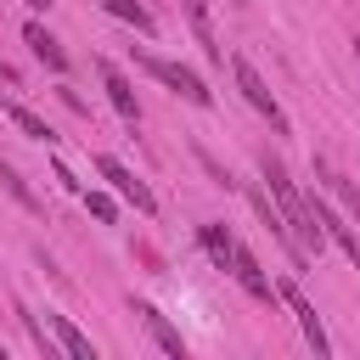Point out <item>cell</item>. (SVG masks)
<instances>
[{
    "label": "cell",
    "mask_w": 360,
    "mask_h": 360,
    "mask_svg": "<svg viewBox=\"0 0 360 360\" xmlns=\"http://www.w3.org/2000/svg\"><path fill=\"white\" fill-rule=\"evenodd\" d=\"M84 208H90L96 219H112V197H101V191H84Z\"/></svg>",
    "instance_id": "obj_18"
},
{
    "label": "cell",
    "mask_w": 360,
    "mask_h": 360,
    "mask_svg": "<svg viewBox=\"0 0 360 360\" xmlns=\"http://www.w3.org/2000/svg\"><path fill=\"white\" fill-rule=\"evenodd\" d=\"M107 11L118 17V22H129V28H141V34H152L158 22H152V11L141 6V0H107Z\"/></svg>",
    "instance_id": "obj_15"
},
{
    "label": "cell",
    "mask_w": 360,
    "mask_h": 360,
    "mask_svg": "<svg viewBox=\"0 0 360 360\" xmlns=\"http://www.w3.org/2000/svg\"><path fill=\"white\" fill-rule=\"evenodd\" d=\"M197 242H202V253H208V259H214L219 270H231V242H236V236H231V231H225L219 219L197 225Z\"/></svg>",
    "instance_id": "obj_12"
},
{
    "label": "cell",
    "mask_w": 360,
    "mask_h": 360,
    "mask_svg": "<svg viewBox=\"0 0 360 360\" xmlns=\"http://www.w3.org/2000/svg\"><path fill=\"white\" fill-rule=\"evenodd\" d=\"M6 118H11L22 135H34V141H56V129H51V124H45L34 107H22V101H6Z\"/></svg>",
    "instance_id": "obj_14"
},
{
    "label": "cell",
    "mask_w": 360,
    "mask_h": 360,
    "mask_svg": "<svg viewBox=\"0 0 360 360\" xmlns=\"http://www.w3.org/2000/svg\"><path fill=\"white\" fill-rule=\"evenodd\" d=\"M0 180H6V191H11V197H17L22 208H39V202H34V191H28L22 180H17V169H11V163H0Z\"/></svg>",
    "instance_id": "obj_17"
},
{
    "label": "cell",
    "mask_w": 360,
    "mask_h": 360,
    "mask_svg": "<svg viewBox=\"0 0 360 360\" xmlns=\"http://www.w3.org/2000/svg\"><path fill=\"white\" fill-rule=\"evenodd\" d=\"M22 6H28V11H45V6H51V0H22Z\"/></svg>",
    "instance_id": "obj_19"
},
{
    "label": "cell",
    "mask_w": 360,
    "mask_h": 360,
    "mask_svg": "<svg viewBox=\"0 0 360 360\" xmlns=\"http://www.w3.org/2000/svg\"><path fill=\"white\" fill-rule=\"evenodd\" d=\"M180 17L191 22V34H197L202 56H208V62H225V45L214 39V17H208V0H180Z\"/></svg>",
    "instance_id": "obj_10"
},
{
    "label": "cell",
    "mask_w": 360,
    "mask_h": 360,
    "mask_svg": "<svg viewBox=\"0 0 360 360\" xmlns=\"http://www.w3.org/2000/svg\"><path fill=\"white\" fill-rule=\"evenodd\" d=\"M354 62H360V39H354Z\"/></svg>",
    "instance_id": "obj_20"
},
{
    "label": "cell",
    "mask_w": 360,
    "mask_h": 360,
    "mask_svg": "<svg viewBox=\"0 0 360 360\" xmlns=\"http://www.w3.org/2000/svg\"><path fill=\"white\" fill-rule=\"evenodd\" d=\"M135 315H141V326H146V338H152V343H158V349H163L169 360H186V338H180V332L169 326V315H158L152 304H135Z\"/></svg>",
    "instance_id": "obj_9"
},
{
    "label": "cell",
    "mask_w": 360,
    "mask_h": 360,
    "mask_svg": "<svg viewBox=\"0 0 360 360\" xmlns=\"http://www.w3.org/2000/svg\"><path fill=\"white\" fill-rule=\"evenodd\" d=\"M96 174H101V180H112V191H118L124 202H135V214H158V197L146 191V180H135L118 158H107V152H101V158H96Z\"/></svg>",
    "instance_id": "obj_4"
},
{
    "label": "cell",
    "mask_w": 360,
    "mask_h": 360,
    "mask_svg": "<svg viewBox=\"0 0 360 360\" xmlns=\"http://www.w3.org/2000/svg\"><path fill=\"white\" fill-rule=\"evenodd\" d=\"M51 332H56V343H62L73 360H96V343H90V338H84V332H79L68 315H51Z\"/></svg>",
    "instance_id": "obj_13"
},
{
    "label": "cell",
    "mask_w": 360,
    "mask_h": 360,
    "mask_svg": "<svg viewBox=\"0 0 360 360\" xmlns=\"http://www.w3.org/2000/svg\"><path fill=\"white\" fill-rule=\"evenodd\" d=\"M259 174H264V186H270V202H276V214H281V225L292 231V242L304 248V253H321V242H326V231H321V219L309 214V202H304V191L292 186V174L264 152L259 158Z\"/></svg>",
    "instance_id": "obj_1"
},
{
    "label": "cell",
    "mask_w": 360,
    "mask_h": 360,
    "mask_svg": "<svg viewBox=\"0 0 360 360\" xmlns=\"http://www.w3.org/2000/svg\"><path fill=\"white\" fill-rule=\"evenodd\" d=\"M231 276H236L253 298H264V304L276 298V287H270V276L259 270V259H253V248H248V242H231Z\"/></svg>",
    "instance_id": "obj_7"
},
{
    "label": "cell",
    "mask_w": 360,
    "mask_h": 360,
    "mask_svg": "<svg viewBox=\"0 0 360 360\" xmlns=\"http://www.w3.org/2000/svg\"><path fill=\"white\" fill-rule=\"evenodd\" d=\"M22 39H28V51H34V56H39V62H45L51 73H68V51H62V39H56L51 28L28 22V28H22Z\"/></svg>",
    "instance_id": "obj_11"
},
{
    "label": "cell",
    "mask_w": 360,
    "mask_h": 360,
    "mask_svg": "<svg viewBox=\"0 0 360 360\" xmlns=\"http://www.w3.org/2000/svg\"><path fill=\"white\" fill-rule=\"evenodd\" d=\"M0 360H6V343H0Z\"/></svg>",
    "instance_id": "obj_21"
},
{
    "label": "cell",
    "mask_w": 360,
    "mask_h": 360,
    "mask_svg": "<svg viewBox=\"0 0 360 360\" xmlns=\"http://www.w3.org/2000/svg\"><path fill=\"white\" fill-rule=\"evenodd\" d=\"M96 73H101V90H107L112 112H118V118H124V124L135 129V124H141V101H135V84L124 79V68H112V62L101 56V62H96Z\"/></svg>",
    "instance_id": "obj_5"
},
{
    "label": "cell",
    "mask_w": 360,
    "mask_h": 360,
    "mask_svg": "<svg viewBox=\"0 0 360 360\" xmlns=\"http://www.w3.org/2000/svg\"><path fill=\"white\" fill-rule=\"evenodd\" d=\"M276 298H287V309L298 315V326H304V338H309V349H315V354H332V338H326V326H321V315H315V304H309V298H304V292H298L292 281H281V287H276Z\"/></svg>",
    "instance_id": "obj_6"
},
{
    "label": "cell",
    "mask_w": 360,
    "mask_h": 360,
    "mask_svg": "<svg viewBox=\"0 0 360 360\" xmlns=\"http://www.w3.org/2000/svg\"><path fill=\"white\" fill-rule=\"evenodd\" d=\"M135 62H141V73H152V79H158L163 90H174L180 101H191V107H214V90H208V84H202V73H191L186 62H169V56H146V51H141Z\"/></svg>",
    "instance_id": "obj_2"
},
{
    "label": "cell",
    "mask_w": 360,
    "mask_h": 360,
    "mask_svg": "<svg viewBox=\"0 0 360 360\" xmlns=\"http://www.w3.org/2000/svg\"><path fill=\"white\" fill-rule=\"evenodd\" d=\"M321 180L343 197V208H349V214H354V225H360V186H354V180H343V174H338V169H326V163H321Z\"/></svg>",
    "instance_id": "obj_16"
},
{
    "label": "cell",
    "mask_w": 360,
    "mask_h": 360,
    "mask_svg": "<svg viewBox=\"0 0 360 360\" xmlns=\"http://www.w3.org/2000/svg\"><path fill=\"white\" fill-rule=\"evenodd\" d=\"M304 202H309V214L321 219V231H326V236H332V242H338V248H343V253L354 259V270H360V236H354V231H349V225H343V219L332 214V202H321L315 191H304Z\"/></svg>",
    "instance_id": "obj_8"
},
{
    "label": "cell",
    "mask_w": 360,
    "mask_h": 360,
    "mask_svg": "<svg viewBox=\"0 0 360 360\" xmlns=\"http://www.w3.org/2000/svg\"><path fill=\"white\" fill-rule=\"evenodd\" d=\"M231 79H236L242 101H248V107H253L259 118H270V129H276V135H287V129H292V124H287V112H281V101L270 96V84L259 79V68H253L248 56H231Z\"/></svg>",
    "instance_id": "obj_3"
}]
</instances>
